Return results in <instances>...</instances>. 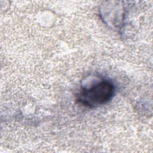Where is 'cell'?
I'll use <instances>...</instances> for the list:
<instances>
[{
	"label": "cell",
	"mask_w": 153,
	"mask_h": 153,
	"mask_svg": "<svg viewBox=\"0 0 153 153\" xmlns=\"http://www.w3.org/2000/svg\"><path fill=\"white\" fill-rule=\"evenodd\" d=\"M114 93V87L110 82L103 80L89 88H83L78 100L84 106L94 107L109 101Z\"/></svg>",
	"instance_id": "cell-1"
}]
</instances>
